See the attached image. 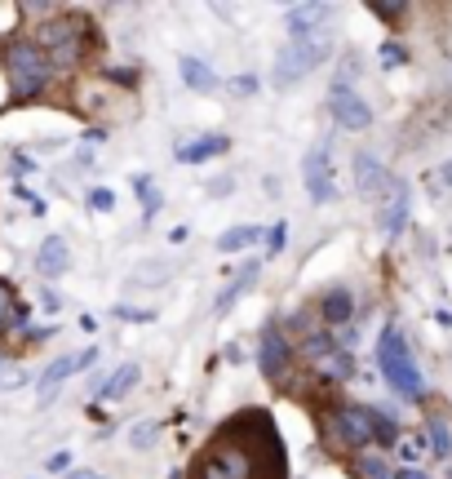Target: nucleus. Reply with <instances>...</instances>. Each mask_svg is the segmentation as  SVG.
Segmentation results:
<instances>
[{
    "label": "nucleus",
    "mask_w": 452,
    "mask_h": 479,
    "mask_svg": "<svg viewBox=\"0 0 452 479\" xmlns=\"http://www.w3.org/2000/svg\"><path fill=\"white\" fill-rule=\"evenodd\" d=\"M98 356H103L98 347H85V351H76V356H71V364H76V373H85V368H94V364H98Z\"/></svg>",
    "instance_id": "obj_41"
},
{
    "label": "nucleus",
    "mask_w": 452,
    "mask_h": 479,
    "mask_svg": "<svg viewBox=\"0 0 452 479\" xmlns=\"http://www.w3.org/2000/svg\"><path fill=\"white\" fill-rule=\"evenodd\" d=\"M138 382H142V364L129 359V364H120V368H112V373L94 377V386H89V404H120V399H129V395L138 391Z\"/></svg>",
    "instance_id": "obj_10"
},
{
    "label": "nucleus",
    "mask_w": 452,
    "mask_h": 479,
    "mask_svg": "<svg viewBox=\"0 0 452 479\" xmlns=\"http://www.w3.org/2000/svg\"><path fill=\"white\" fill-rule=\"evenodd\" d=\"M13 196L31 209V218H45V214H49V209H45V196H40V191H31L27 182H18V187H13Z\"/></svg>",
    "instance_id": "obj_33"
},
{
    "label": "nucleus",
    "mask_w": 452,
    "mask_h": 479,
    "mask_svg": "<svg viewBox=\"0 0 452 479\" xmlns=\"http://www.w3.org/2000/svg\"><path fill=\"white\" fill-rule=\"evenodd\" d=\"M333 18H338L333 4L302 0V4H289V13H284V31H289V40H315V36L333 31Z\"/></svg>",
    "instance_id": "obj_8"
},
{
    "label": "nucleus",
    "mask_w": 452,
    "mask_h": 479,
    "mask_svg": "<svg viewBox=\"0 0 452 479\" xmlns=\"http://www.w3.org/2000/svg\"><path fill=\"white\" fill-rule=\"evenodd\" d=\"M67 377H76V364H71V356L63 351V356H54L45 368H40V377H36V404H40V408H49V404L63 395Z\"/></svg>",
    "instance_id": "obj_14"
},
{
    "label": "nucleus",
    "mask_w": 452,
    "mask_h": 479,
    "mask_svg": "<svg viewBox=\"0 0 452 479\" xmlns=\"http://www.w3.org/2000/svg\"><path fill=\"white\" fill-rule=\"evenodd\" d=\"M112 315L120 324H155V311L151 307H133V302H115Z\"/></svg>",
    "instance_id": "obj_27"
},
{
    "label": "nucleus",
    "mask_w": 452,
    "mask_h": 479,
    "mask_svg": "<svg viewBox=\"0 0 452 479\" xmlns=\"http://www.w3.org/2000/svg\"><path fill=\"white\" fill-rule=\"evenodd\" d=\"M40 302H45V307H49V311H58V307H63V302H58V293H49V289H45V293H40Z\"/></svg>",
    "instance_id": "obj_48"
},
{
    "label": "nucleus",
    "mask_w": 452,
    "mask_h": 479,
    "mask_svg": "<svg viewBox=\"0 0 452 479\" xmlns=\"http://www.w3.org/2000/svg\"><path fill=\"white\" fill-rule=\"evenodd\" d=\"M435 187H439V191H444V187H452V160H448V164H444V169H439V178H435Z\"/></svg>",
    "instance_id": "obj_45"
},
{
    "label": "nucleus",
    "mask_w": 452,
    "mask_h": 479,
    "mask_svg": "<svg viewBox=\"0 0 452 479\" xmlns=\"http://www.w3.org/2000/svg\"><path fill=\"white\" fill-rule=\"evenodd\" d=\"M230 151V133H200V138H191V142H178V151H173V160L178 164H209V160H218Z\"/></svg>",
    "instance_id": "obj_16"
},
{
    "label": "nucleus",
    "mask_w": 452,
    "mask_h": 479,
    "mask_svg": "<svg viewBox=\"0 0 452 479\" xmlns=\"http://www.w3.org/2000/svg\"><path fill=\"white\" fill-rule=\"evenodd\" d=\"M0 80H4V94L9 103H36L45 98V89L54 85V67L45 58V49L31 40V36H13L0 54Z\"/></svg>",
    "instance_id": "obj_3"
},
{
    "label": "nucleus",
    "mask_w": 452,
    "mask_h": 479,
    "mask_svg": "<svg viewBox=\"0 0 452 479\" xmlns=\"http://www.w3.org/2000/svg\"><path fill=\"white\" fill-rule=\"evenodd\" d=\"M404 223H408V187L395 178L390 182V191L381 196V214H377V227L386 231V236H399L404 231Z\"/></svg>",
    "instance_id": "obj_19"
},
{
    "label": "nucleus",
    "mask_w": 452,
    "mask_h": 479,
    "mask_svg": "<svg viewBox=\"0 0 452 479\" xmlns=\"http://www.w3.org/2000/svg\"><path fill=\"white\" fill-rule=\"evenodd\" d=\"M333 54V31L315 36V40H289L280 54H275V67H271V85L275 89H293L297 80H306L315 67H324Z\"/></svg>",
    "instance_id": "obj_6"
},
{
    "label": "nucleus",
    "mask_w": 452,
    "mask_h": 479,
    "mask_svg": "<svg viewBox=\"0 0 452 479\" xmlns=\"http://www.w3.org/2000/svg\"><path fill=\"white\" fill-rule=\"evenodd\" d=\"M395 449H399V458H404V462H422V458L431 453V449H426V435H399V444H395Z\"/></svg>",
    "instance_id": "obj_32"
},
{
    "label": "nucleus",
    "mask_w": 452,
    "mask_h": 479,
    "mask_svg": "<svg viewBox=\"0 0 452 479\" xmlns=\"http://www.w3.org/2000/svg\"><path fill=\"white\" fill-rule=\"evenodd\" d=\"M155 440H160V422H133L129 426V444L133 449H151Z\"/></svg>",
    "instance_id": "obj_29"
},
{
    "label": "nucleus",
    "mask_w": 452,
    "mask_h": 479,
    "mask_svg": "<svg viewBox=\"0 0 452 479\" xmlns=\"http://www.w3.org/2000/svg\"><path fill=\"white\" fill-rule=\"evenodd\" d=\"M31 307L18 298V289L0 275V338H9V333H22L27 338V324H31Z\"/></svg>",
    "instance_id": "obj_17"
},
{
    "label": "nucleus",
    "mask_w": 452,
    "mask_h": 479,
    "mask_svg": "<svg viewBox=\"0 0 452 479\" xmlns=\"http://www.w3.org/2000/svg\"><path fill=\"white\" fill-rule=\"evenodd\" d=\"M160 209H164V196H160V187H155V191L142 196V227H151V223L160 218Z\"/></svg>",
    "instance_id": "obj_35"
},
{
    "label": "nucleus",
    "mask_w": 452,
    "mask_h": 479,
    "mask_svg": "<svg viewBox=\"0 0 452 479\" xmlns=\"http://www.w3.org/2000/svg\"><path fill=\"white\" fill-rule=\"evenodd\" d=\"M390 479H431V475H426V471H417V466H399Z\"/></svg>",
    "instance_id": "obj_43"
},
{
    "label": "nucleus",
    "mask_w": 452,
    "mask_h": 479,
    "mask_svg": "<svg viewBox=\"0 0 452 479\" xmlns=\"http://www.w3.org/2000/svg\"><path fill=\"white\" fill-rule=\"evenodd\" d=\"M187 479H289V449L266 408H239L209 431Z\"/></svg>",
    "instance_id": "obj_1"
},
{
    "label": "nucleus",
    "mask_w": 452,
    "mask_h": 479,
    "mask_svg": "<svg viewBox=\"0 0 452 479\" xmlns=\"http://www.w3.org/2000/svg\"><path fill=\"white\" fill-rule=\"evenodd\" d=\"M205 191H209L213 200L230 196V191H235V173H218V178H209V182H205Z\"/></svg>",
    "instance_id": "obj_37"
},
{
    "label": "nucleus",
    "mask_w": 452,
    "mask_h": 479,
    "mask_svg": "<svg viewBox=\"0 0 452 479\" xmlns=\"http://www.w3.org/2000/svg\"><path fill=\"white\" fill-rule=\"evenodd\" d=\"M350 475L355 479H390L395 471L386 466V458H372V453H368V458H355V462H350Z\"/></svg>",
    "instance_id": "obj_26"
},
{
    "label": "nucleus",
    "mask_w": 452,
    "mask_h": 479,
    "mask_svg": "<svg viewBox=\"0 0 452 479\" xmlns=\"http://www.w3.org/2000/svg\"><path fill=\"white\" fill-rule=\"evenodd\" d=\"M222 89L230 94V98H253V94L262 89V80H257L253 71H239V76H230V80H222Z\"/></svg>",
    "instance_id": "obj_28"
},
{
    "label": "nucleus",
    "mask_w": 452,
    "mask_h": 479,
    "mask_svg": "<svg viewBox=\"0 0 452 479\" xmlns=\"http://www.w3.org/2000/svg\"><path fill=\"white\" fill-rule=\"evenodd\" d=\"M350 315H355V293H350L346 284L324 289V298H320V320H324V329L333 333L341 324H350Z\"/></svg>",
    "instance_id": "obj_20"
},
{
    "label": "nucleus",
    "mask_w": 452,
    "mask_h": 479,
    "mask_svg": "<svg viewBox=\"0 0 452 479\" xmlns=\"http://www.w3.org/2000/svg\"><path fill=\"white\" fill-rule=\"evenodd\" d=\"M169 275H173V266H169L164 257H151V262H138V266H133V284H142V289H160Z\"/></svg>",
    "instance_id": "obj_24"
},
{
    "label": "nucleus",
    "mask_w": 452,
    "mask_h": 479,
    "mask_svg": "<svg viewBox=\"0 0 452 479\" xmlns=\"http://www.w3.org/2000/svg\"><path fill=\"white\" fill-rule=\"evenodd\" d=\"M377 58H381V67H404V63H408V49H404L399 40H386V45L377 49Z\"/></svg>",
    "instance_id": "obj_34"
},
{
    "label": "nucleus",
    "mask_w": 452,
    "mask_h": 479,
    "mask_svg": "<svg viewBox=\"0 0 452 479\" xmlns=\"http://www.w3.org/2000/svg\"><path fill=\"white\" fill-rule=\"evenodd\" d=\"M329 116H333L338 129L359 133V129H368V124H372V107H368L355 89H329Z\"/></svg>",
    "instance_id": "obj_11"
},
{
    "label": "nucleus",
    "mask_w": 452,
    "mask_h": 479,
    "mask_svg": "<svg viewBox=\"0 0 452 479\" xmlns=\"http://www.w3.org/2000/svg\"><path fill=\"white\" fill-rule=\"evenodd\" d=\"M146 191H155V178H151V173H133V196L142 200Z\"/></svg>",
    "instance_id": "obj_42"
},
{
    "label": "nucleus",
    "mask_w": 452,
    "mask_h": 479,
    "mask_svg": "<svg viewBox=\"0 0 452 479\" xmlns=\"http://www.w3.org/2000/svg\"><path fill=\"white\" fill-rule=\"evenodd\" d=\"M67 479H107V475H98V471H89V466H76V471H67Z\"/></svg>",
    "instance_id": "obj_44"
},
{
    "label": "nucleus",
    "mask_w": 452,
    "mask_h": 479,
    "mask_svg": "<svg viewBox=\"0 0 452 479\" xmlns=\"http://www.w3.org/2000/svg\"><path fill=\"white\" fill-rule=\"evenodd\" d=\"M85 205H89V214H112L115 191L112 187H89V191H85Z\"/></svg>",
    "instance_id": "obj_31"
},
{
    "label": "nucleus",
    "mask_w": 452,
    "mask_h": 479,
    "mask_svg": "<svg viewBox=\"0 0 452 479\" xmlns=\"http://www.w3.org/2000/svg\"><path fill=\"white\" fill-rule=\"evenodd\" d=\"M262 240H266V257H280V253L289 248V223L280 218L275 227H266V236ZM266 257H262V262H266Z\"/></svg>",
    "instance_id": "obj_30"
},
{
    "label": "nucleus",
    "mask_w": 452,
    "mask_h": 479,
    "mask_svg": "<svg viewBox=\"0 0 452 479\" xmlns=\"http://www.w3.org/2000/svg\"><path fill=\"white\" fill-rule=\"evenodd\" d=\"M103 76H107V80H115V85H129V89L142 80V71H120V67H103Z\"/></svg>",
    "instance_id": "obj_40"
},
{
    "label": "nucleus",
    "mask_w": 452,
    "mask_h": 479,
    "mask_svg": "<svg viewBox=\"0 0 452 479\" xmlns=\"http://www.w3.org/2000/svg\"><path fill=\"white\" fill-rule=\"evenodd\" d=\"M31 266H36L40 280H58V275H67V271H71V244H67V236H45L40 240Z\"/></svg>",
    "instance_id": "obj_12"
},
{
    "label": "nucleus",
    "mask_w": 452,
    "mask_h": 479,
    "mask_svg": "<svg viewBox=\"0 0 452 479\" xmlns=\"http://www.w3.org/2000/svg\"><path fill=\"white\" fill-rule=\"evenodd\" d=\"M426 449H431L439 462L452 458V426L444 413H431V417H426Z\"/></svg>",
    "instance_id": "obj_22"
},
{
    "label": "nucleus",
    "mask_w": 452,
    "mask_h": 479,
    "mask_svg": "<svg viewBox=\"0 0 452 479\" xmlns=\"http://www.w3.org/2000/svg\"><path fill=\"white\" fill-rule=\"evenodd\" d=\"M448 479H452V471H448Z\"/></svg>",
    "instance_id": "obj_49"
},
{
    "label": "nucleus",
    "mask_w": 452,
    "mask_h": 479,
    "mask_svg": "<svg viewBox=\"0 0 452 479\" xmlns=\"http://www.w3.org/2000/svg\"><path fill=\"white\" fill-rule=\"evenodd\" d=\"M350 169H355V191H359V196H372V200H381V196L390 191V182H395V178L386 173V164H381L377 155H368V151H359Z\"/></svg>",
    "instance_id": "obj_15"
},
{
    "label": "nucleus",
    "mask_w": 452,
    "mask_h": 479,
    "mask_svg": "<svg viewBox=\"0 0 452 479\" xmlns=\"http://www.w3.org/2000/svg\"><path fill=\"white\" fill-rule=\"evenodd\" d=\"M368 9H372L381 22H399V18L408 13V4H368Z\"/></svg>",
    "instance_id": "obj_38"
},
{
    "label": "nucleus",
    "mask_w": 452,
    "mask_h": 479,
    "mask_svg": "<svg viewBox=\"0 0 452 479\" xmlns=\"http://www.w3.org/2000/svg\"><path fill=\"white\" fill-rule=\"evenodd\" d=\"M377 368L386 377V386L404 399H422L426 395V382H422V368L413 359V347L408 338L399 333V324H386L381 338H377Z\"/></svg>",
    "instance_id": "obj_5"
},
{
    "label": "nucleus",
    "mask_w": 452,
    "mask_h": 479,
    "mask_svg": "<svg viewBox=\"0 0 452 479\" xmlns=\"http://www.w3.org/2000/svg\"><path fill=\"white\" fill-rule=\"evenodd\" d=\"M31 40L45 49V58H49L54 71H76V67L85 63L89 45H94V27H89V18H80V13H54V18L40 27V36H31Z\"/></svg>",
    "instance_id": "obj_4"
},
{
    "label": "nucleus",
    "mask_w": 452,
    "mask_h": 479,
    "mask_svg": "<svg viewBox=\"0 0 452 479\" xmlns=\"http://www.w3.org/2000/svg\"><path fill=\"white\" fill-rule=\"evenodd\" d=\"M45 471H49V475H67V471H71V449H54V453L45 458Z\"/></svg>",
    "instance_id": "obj_36"
},
{
    "label": "nucleus",
    "mask_w": 452,
    "mask_h": 479,
    "mask_svg": "<svg viewBox=\"0 0 452 479\" xmlns=\"http://www.w3.org/2000/svg\"><path fill=\"white\" fill-rule=\"evenodd\" d=\"M257 280H262V257H257V253H248V257L239 262V271L230 275V284H226L222 293L213 298V315H226V311H230L244 293H253V284H257Z\"/></svg>",
    "instance_id": "obj_13"
},
{
    "label": "nucleus",
    "mask_w": 452,
    "mask_h": 479,
    "mask_svg": "<svg viewBox=\"0 0 452 479\" xmlns=\"http://www.w3.org/2000/svg\"><path fill=\"white\" fill-rule=\"evenodd\" d=\"M178 76H182V85H187L191 94H205V98L222 89V76H218L205 58H196V54H182V58H178Z\"/></svg>",
    "instance_id": "obj_18"
},
{
    "label": "nucleus",
    "mask_w": 452,
    "mask_h": 479,
    "mask_svg": "<svg viewBox=\"0 0 452 479\" xmlns=\"http://www.w3.org/2000/svg\"><path fill=\"white\" fill-rule=\"evenodd\" d=\"M27 173H36V160H31V151H13V178L22 182Z\"/></svg>",
    "instance_id": "obj_39"
},
{
    "label": "nucleus",
    "mask_w": 452,
    "mask_h": 479,
    "mask_svg": "<svg viewBox=\"0 0 452 479\" xmlns=\"http://www.w3.org/2000/svg\"><path fill=\"white\" fill-rule=\"evenodd\" d=\"M293 359H297V342L284 333V324L266 320L262 333H257V373L266 382H284L289 368H293Z\"/></svg>",
    "instance_id": "obj_7"
},
{
    "label": "nucleus",
    "mask_w": 452,
    "mask_h": 479,
    "mask_svg": "<svg viewBox=\"0 0 452 479\" xmlns=\"http://www.w3.org/2000/svg\"><path fill=\"white\" fill-rule=\"evenodd\" d=\"M239 359H244V351H239V342H230V347H226V364H239Z\"/></svg>",
    "instance_id": "obj_46"
},
{
    "label": "nucleus",
    "mask_w": 452,
    "mask_h": 479,
    "mask_svg": "<svg viewBox=\"0 0 452 479\" xmlns=\"http://www.w3.org/2000/svg\"><path fill=\"white\" fill-rule=\"evenodd\" d=\"M302 187L315 205H329L338 200V182H333V160H329V142H315L306 155H302Z\"/></svg>",
    "instance_id": "obj_9"
},
{
    "label": "nucleus",
    "mask_w": 452,
    "mask_h": 479,
    "mask_svg": "<svg viewBox=\"0 0 452 479\" xmlns=\"http://www.w3.org/2000/svg\"><path fill=\"white\" fill-rule=\"evenodd\" d=\"M324 435L346 453H364L372 444L395 449L399 444V422L386 417L381 408H368V404H338V408L324 413Z\"/></svg>",
    "instance_id": "obj_2"
},
{
    "label": "nucleus",
    "mask_w": 452,
    "mask_h": 479,
    "mask_svg": "<svg viewBox=\"0 0 452 479\" xmlns=\"http://www.w3.org/2000/svg\"><path fill=\"white\" fill-rule=\"evenodd\" d=\"M22 386H31V373H27V364L0 359V395H13V391H22Z\"/></svg>",
    "instance_id": "obj_25"
},
{
    "label": "nucleus",
    "mask_w": 452,
    "mask_h": 479,
    "mask_svg": "<svg viewBox=\"0 0 452 479\" xmlns=\"http://www.w3.org/2000/svg\"><path fill=\"white\" fill-rule=\"evenodd\" d=\"M85 142H94V147H98V142H107V129H89V133H85Z\"/></svg>",
    "instance_id": "obj_47"
},
{
    "label": "nucleus",
    "mask_w": 452,
    "mask_h": 479,
    "mask_svg": "<svg viewBox=\"0 0 452 479\" xmlns=\"http://www.w3.org/2000/svg\"><path fill=\"white\" fill-rule=\"evenodd\" d=\"M320 377H329V382H346L350 373H355V356L346 351V347H338V351H329V356L320 359V364H311Z\"/></svg>",
    "instance_id": "obj_23"
},
{
    "label": "nucleus",
    "mask_w": 452,
    "mask_h": 479,
    "mask_svg": "<svg viewBox=\"0 0 452 479\" xmlns=\"http://www.w3.org/2000/svg\"><path fill=\"white\" fill-rule=\"evenodd\" d=\"M262 236H266V231H262L257 223H235V227H226L222 236L213 240V248H218L222 257H235V253H248L253 244H262Z\"/></svg>",
    "instance_id": "obj_21"
}]
</instances>
